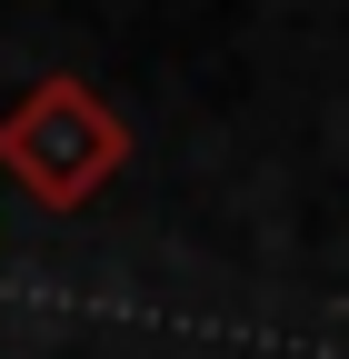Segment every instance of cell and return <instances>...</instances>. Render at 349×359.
I'll use <instances>...</instances> for the list:
<instances>
[{"mask_svg": "<svg viewBox=\"0 0 349 359\" xmlns=\"http://www.w3.org/2000/svg\"><path fill=\"white\" fill-rule=\"evenodd\" d=\"M120 160H130V120L70 70H50L0 110V180L40 210H90L120 180Z\"/></svg>", "mask_w": 349, "mask_h": 359, "instance_id": "6da1fadb", "label": "cell"}]
</instances>
